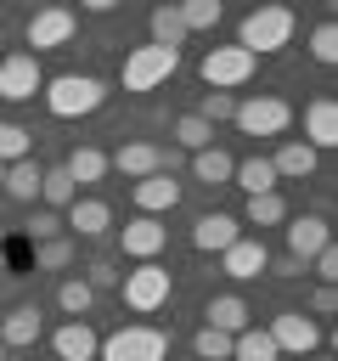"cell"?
Wrapping results in <instances>:
<instances>
[{"mask_svg":"<svg viewBox=\"0 0 338 361\" xmlns=\"http://www.w3.org/2000/svg\"><path fill=\"white\" fill-rule=\"evenodd\" d=\"M0 180H6V164H0Z\"/></svg>","mask_w":338,"mask_h":361,"instance_id":"cell-46","label":"cell"},{"mask_svg":"<svg viewBox=\"0 0 338 361\" xmlns=\"http://www.w3.org/2000/svg\"><path fill=\"white\" fill-rule=\"evenodd\" d=\"M242 135H282L287 124H293V107L282 102V96H248V102H237V118H231Z\"/></svg>","mask_w":338,"mask_h":361,"instance_id":"cell-7","label":"cell"},{"mask_svg":"<svg viewBox=\"0 0 338 361\" xmlns=\"http://www.w3.org/2000/svg\"><path fill=\"white\" fill-rule=\"evenodd\" d=\"M310 56H315V62H338V28H332V23H315V34H310Z\"/></svg>","mask_w":338,"mask_h":361,"instance_id":"cell-38","label":"cell"},{"mask_svg":"<svg viewBox=\"0 0 338 361\" xmlns=\"http://www.w3.org/2000/svg\"><path fill=\"white\" fill-rule=\"evenodd\" d=\"M28 152H34V130L0 118V164H17V158H28Z\"/></svg>","mask_w":338,"mask_h":361,"instance_id":"cell-33","label":"cell"},{"mask_svg":"<svg viewBox=\"0 0 338 361\" xmlns=\"http://www.w3.org/2000/svg\"><path fill=\"white\" fill-rule=\"evenodd\" d=\"M203 316H208L203 327H214V333H231V338H237L242 327H254V322H248V305H242L237 293H220V299H208V305H203Z\"/></svg>","mask_w":338,"mask_h":361,"instance_id":"cell-19","label":"cell"},{"mask_svg":"<svg viewBox=\"0 0 338 361\" xmlns=\"http://www.w3.org/2000/svg\"><path fill=\"white\" fill-rule=\"evenodd\" d=\"M231 361H276L270 333H265V327H242V333L231 338Z\"/></svg>","mask_w":338,"mask_h":361,"instance_id":"cell-30","label":"cell"},{"mask_svg":"<svg viewBox=\"0 0 338 361\" xmlns=\"http://www.w3.org/2000/svg\"><path fill=\"white\" fill-rule=\"evenodd\" d=\"M254 79V56L242 51V45H214L208 56H203V85L208 90H237V85H248Z\"/></svg>","mask_w":338,"mask_h":361,"instance_id":"cell-6","label":"cell"},{"mask_svg":"<svg viewBox=\"0 0 338 361\" xmlns=\"http://www.w3.org/2000/svg\"><path fill=\"white\" fill-rule=\"evenodd\" d=\"M0 361H6V344H0Z\"/></svg>","mask_w":338,"mask_h":361,"instance_id":"cell-44","label":"cell"},{"mask_svg":"<svg viewBox=\"0 0 338 361\" xmlns=\"http://www.w3.org/2000/svg\"><path fill=\"white\" fill-rule=\"evenodd\" d=\"M101 102H107V85H101L96 73H62V79L45 85V107H51L56 118H84V113H96Z\"/></svg>","mask_w":338,"mask_h":361,"instance_id":"cell-2","label":"cell"},{"mask_svg":"<svg viewBox=\"0 0 338 361\" xmlns=\"http://www.w3.org/2000/svg\"><path fill=\"white\" fill-rule=\"evenodd\" d=\"M265 265H270V248H265L259 237H237V243L220 254V271H225V276H237V282H254Z\"/></svg>","mask_w":338,"mask_h":361,"instance_id":"cell-12","label":"cell"},{"mask_svg":"<svg viewBox=\"0 0 338 361\" xmlns=\"http://www.w3.org/2000/svg\"><path fill=\"white\" fill-rule=\"evenodd\" d=\"M304 147H338V102L332 96H315L304 107Z\"/></svg>","mask_w":338,"mask_h":361,"instance_id":"cell-15","label":"cell"},{"mask_svg":"<svg viewBox=\"0 0 338 361\" xmlns=\"http://www.w3.org/2000/svg\"><path fill=\"white\" fill-rule=\"evenodd\" d=\"M68 226H73V237H101V231L113 226V209H107L101 197H73Z\"/></svg>","mask_w":338,"mask_h":361,"instance_id":"cell-21","label":"cell"},{"mask_svg":"<svg viewBox=\"0 0 338 361\" xmlns=\"http://www.w3.org/2000/svg\"><path fill=\"white\" fill-rule=\"evenodd\" d=\"M124 305H130L135 316H152V310H163V305H169V271H163L158 259H146V265L124 271Z\"/></svg>","mask_w":338,"mask_h":361,"instance_id":"cell-5","label":"cell"},{"mask_svg":"<svg viewBox=\"0 0 338 361\" xmlns=\"http://www.w3.org/2000/svg\"><path fill=\"white\" fill-rule=\"evenodd\" d=\"M265 271H276V276H304L310 265H304V259H293V254H282V259H270Z\"/></svg>","mask_w":338,"mask_h":361,"instance_id":"cell-43","label":"cell"},{"mask_svg":"<svg viewBox=\"0 0 338 361\" xmlns=\"http://www.w3.org/2000/svg\"><path fill=\"white\" fill-rule=\"evenodd\" d=\"M192 350H197V361H231V333H214V327H197V338H192Z\"/></svg>","mask_w":338,"mask_h":361,"instance_id":"cell-35","label":"cell"},{"mask_svg":"<svg viewBox=\"0 0 338 361\" xmlns=\"http://www.w3.org/2000/svg\"><path fill=\"white\" fill-rule=\"evenodd\" d=\"M96 355L101 361H169V333L163 327H146V322H130V327L107 333Z\"/></svg>","mask_w":338,"mask_h":361,"instance_id":"cell-3","label":"cell"},{"mask_svg":"<svg viewBox=\"0 0 338 361\" xmlns=\"http://www.w3.org/2000/svg\"><path fill=\"white\" fill-rule=\"evenodd\" d=\"M231 180H237L248 197H259V192H276V169H270V158H242V164L231 169Z\"/></svg>","mask_w":338,"mask_h":361,"instance_id":"cell-28","label":"cell"},{"mask_svg":"<svg viewBox=\"0 0 338 361\" xmlns=\"http://www.w3.org/2000/svg\"><path fill=\"white\" fill-rule=\"evenodd\" d=\"M107 169H118L124 180H146V175H158V147H152V141H124V147L107 158Z\"/></svg>","mask_w":338,"mask_h":361,"instance_id":"cell-18","label":"cell"},{"mask_svg":"<svg viewBox=\"0 0 338 361\" xmlns=\"http://www.w3.org/2000/svg\"><path fill=\"white\" fill-rule=\"evenodd\" d=\"M231 169H237V158H231L225 147H203V152H192V175H197L203 186H225Z\"/></svg>","mask_w":338,"mask_h":361,"instance_id":"cell-25","label":"cell"},{"mask_svg":"<svg viewBox=\"0 0 338 361\" xmlns=\"http://www.w3.org/2000/svg\"><path fill=\"white\" fill-rule=\"evenodd\" d=\"M62 265H73V243L68 237H51V243L34 248V271H62Z\"/></svg>","mask_w":338,"mask_h":361,"instance_id":"cell-34","label":"cell"},{"mask_svg":"<svg viewBox=\"0 0 338 361\" xmlns=\"http://www.w3.org/2000/svg\"><path fill=\"white\" fill-rule=\"evenodd\" d=\"M175 147H180V152H203V147H214V124H203L197 113L175 118Z\"/></svg>","mask_w":338,"mask_h":361,"instance_id":"cell-31","label":"cell"},{"mask_svg":"<svg viewBox=\"0 0 338 361\" xmlns=\"http://www.w3.org/2000/svg\"><path fill=\"white\" fill-rule=\"evenodd\" d=\"M62 169L73 175V186H96V180L107 175V152H101V147H73Z\"/></svg>","mask_w":338,"mask_h":361,"instance_id":"cell-27","label":"cell"},{"mask_svg":"<svg viewBox=\"0 0 338 361\" xmlns=\"http://www.w3.org/2000/svg\"><path fill=\"white\" fill-rule=\"evenodd\" d=\"M39 175H45V169H39L34 158H17V164H6L0 192H6V197H17V203H34V197H39Z\"/></svg>","mask_w":338,"mask_h":361,"instance_id":"cell-22","label":"cell"},{"mask_svg":"<svg viewBox=\"0 0 338 361\" xmlns=\"http://www.w3.org/2000/svg\"><path fill=\"white\" fill-rule=\"evenodd\" d=\"M180 23H186V34L192 28H214L220 23V0H186L180 6Z\"/></svg>","mask_w":338,"mask_h":361,"instance_id":"cell-36","label":"cell"},{"mask_svg":"<svg viewBox=\"0 0 338 361\" xmlns=\"http://www.w3.org/2000/svg\"><path fill=\"white\" fill-rule=\"evenodd\" d=\"M197 118H203V124H225V118H237V96L208 90V96H203V107H197Z\"/></svg>","mask_w":338,"mask_h":361,"instance_id":"cell-37","label":"cell"},{"mask_svg":"<svg viewBox=\"0 0 338 361\" xmlns=\"http://www.w3.org/2000/svg\"><path fill=\"white\" fill-rule=\"evenodd\" d=\"M175 68H180V51H163V45H135V51L124 56V90H158Z\"/></svg>","mask_w":338,"mask_h":361,"instance_id":"cell-4","label":"cell"},{"mask_svg":"<svg viewBox=\"0 0 338 361\" xmlns=\"http://www.w3.org/2000/svg\"><path fill=\"white\" fill-rule=\"evenodd\" d=\"M237 237H242V220H237V214H203V220L192 226V248H197V254H225Z\"/></svg>","mask_w":338,"mask_h":361,"instance_id":"cell-13","label":"cell"},{"mask_svg":"<svg viewBox=\"0 0 338 361\" xmlns=\"http://www.w3.org/2000/svg\"><path fill=\"white\" fill-rule=\"evenodd\" d=\"M146 28H152V39H146V45H163V51H180V45H186V23H180V6H158V11L146 17Z\"/></svg>","mask_w":338,"mask_h":361,"instance_id":"cell-24","label":"cell"},{"mask_svg":"<svg viewBox=\"0 0 338 361\" xmlns=\"http://www.w3.org/2000/svg\"><path fill=\"white\" fill-rule=\"evenodd\" d=\"M270 169H276V180H304V175H315V147H304V141H282L276 158H270Z\"/></svg>","mask_w":338,"mask_h":361,"instance_id":"cell-20","label":"cell"},{"mask_svg":"<svg viewBox=\"0 0 338 361\" xmlns=\"http://www.w3.org/2000/svg\"><path fill=\"white\" fill-rule=\"evenodd\" d=\"M175 203H180V180H175V175H146V180H135V209H141V214L158 220V214H169Z\"/></svg>","mask_w":338,"mask_h":361,"instance_id":"cell-16","label":"cell"},{"mask_svg":"<svg viewBox=\"0 0 338 361\" xmlns=\"http://www.w3.org/2000/svg\"><path fill=\"white\" fill-rule=\"evenodd\" d=\"M51 350H56V361H96L101 338H96L90 322H62V327L51 333Z\"/></svg>","mask_w":338,"mask_h":361,"instance_id":"cell-14","label":"cell"},{"mask_svg":"<svg viewBox=\"0 0 338 361\" xmlns=\"http://www.w3.org/2000/svg\"><path fill=\"white\" fill-rule=\"evenodd\" d=\"M0 243H6V226H0Z\"/></svg>","mask_w":338,"mask_h":361,"instance_id":"cell-45","label":"cell"},{"mask_svg":"<svg viewBox=\"0 0 338 361\" xmlns=\"http://www.w3.org/2000/svg\"><path fill=\"white\" fill-rule=\"evenodd\" d=\"M39 197H45V209L56 214V209H73V197H79V186H73V175L56 164V169H45L39 175Z\"/></svg>","mask_w":338,"mask_h":361,"instance_id":"cell-29","label":"cell"},{"mask_svg":"<svg viewBox=\"0 0 338 361\" xmlns=\"http://www.w3.org/2000/svg\"><path fill=\"white\" fill-rule=\"evenodd\" d=\"M73 28H79V17H73V11H62V6L34 11V17H28V28H23V34H28V45H34L28 56H39V51H62V45L73 39Z\"/></svg>","mask_w":338,"mask_h":361,"instance_id":"cell-9","label":"cell"},{"mask_svg":"<svg viewBox=\"0 0 338 361\" xmlns=\"http://www.w3.org/2000/svg\"><path fill=\"white\" fill-rule=\"evenodd\" d=\"M321 361H327V355H321Z\"/></svg>","mask_w":338,"mask_h":361,"instance_id":"cell-47","label":"cell"},{"mask_svg":"<svg viewBox=\"0 0 338 361\" xmlns=\"http://www.w3.org/2000/svg\"><path fill=\"white\" fill-rule=\"evenodd\" d=\"M84 282H90V288H113V282H118V265H113V259H96V265L84 271Z\"/></svg>","mask_w":338,"mask_h":361,"instance_id":"cell-40","label":"cell"},{"mask_svg":"<svg viewBox=\"0 0 338 361\" xmlns=\"http://www.w3.org/2000/svg\"><path fill=\"white\" fill-rule=\"evenodd\" d=\"M327 243H332V237H327V220H321V214H299V220L287 226V254L304 259V265H310Z\"/></svg>","mask_w":338,"mask_h":361,"instance_id":"cell-17","label":"cell"},{"mask_svg":"<svg viewBox=\"0 0 338 361\" xmlns=\"http://www.w3.org/2000/svg\"><path fill=\"white\" fill-rule=\"evenodd\" d=\"M34 338H39V310H34V305H17V310L0 322V344H6V350H28Z\"/></svg>","mask_w":338,"mask_h":361,"instance_id":"cell-23","label":"cell"},{"mask_svg":"<svg viewBox=\"0 0 338 361\" xmlns=\"http://www.w3.org/2000/svg\"><path fill=\"white\" fill-rule=\"evenodd\" d=\"M293 39V11L287 6H259V11H248L242 23H237V45L259 62V56H270V51H282Z\"/></svg>","mask_w":338,"mask_h":361,"instance_id":"cell-1","label":"cell"},{"mask_svg":"<svg viewBox=\"0 0 338 361\" xmlns=\"http://www.w3.org/2000/svg\"><path fill=\"white\" fill-rule=\"evenodd\" d=\"M242 220H248V226H282V220H287V203H282V192H259V197H248Z\"/></svg>","mask_w":338,"mask_h":361,"instance_id":"cell-32","label":"cell"},{"mask_svg":"<svg viewBox=\"0 0 338 361\" xmlns=\"http://www.w3.org/2000/svg\"><path fill=\"white\" fill-rule=\"evenodd\" d=\"M34 90H45L39 56H28V51H17V56H0V96H6V102H28Z\"/></svg>","mask_w":338,"mask_h":361,"instance_id":"cell-10","label":"cell"},{"mask_svg":"<svg viewBox=\"0 0 338 361\" xmlns=\"http://www.w3.org/2000/svg\"><path fill=\"white\" fill-rule=\"evenodd\" d=\"M310 310H315V316H332V310H338V293H332V282H321V288L310 293Z\"/></svg>","mask_w":338,"mask_h":361,"instance_id":"cell-42","label":"cell"},{"mask_svg":"<svg viewBox=\"0 0 338 361\" xmlns=\"http://www.w3.org/2000/svg\"><path fill=\"white\" fill-rule=\"evenodd\" d=\"M310 265H315V276H321V282H332V276H338V248L327 243V248H321V254H315Z\"/></svg>","mask_w":338,"mask_h":361,"instance_id":"cell-41","label":"cell"},{"mask_svg":"<svg viewBox=\"0 0 338 361\" xmlns=\"http://www.w3.org/2000/svg\"><path fill=\"white\" fill-rule=\"evenodd\" d=\"M265 333H270L276 355H310V350H321V327H315L304 310H276Z\"/></svg>","mask_w":338,"mask_h":361,"instance_id":"cell-8","label":"cell"},{"mask_svg":"<svg viewBox=\"0 0 338 361\" xmlns=\"http://www.w3.org/2000/svg\"><path fill=\"white\" fill-rule=\"evenodd\" d=\"M163 243H169V226H158L152 214H135L130 226H118V248H124L130 259H141V265H146V259H158V254H163Z\"/></svg>","mask_w":338,"mask_h":361,"instance_id":"cell-11","label":"cell"},{"mask_svg":"<svg viewBox=\"0 0 338 361\" xmlns=\"http://www.w3.org/2000/svg\"><path fill=\"white\" fill-rule=\"evenodd\" d=\"M56 231H62V220H56V214H51V209H39V214H34V220H28V237H34V243H51V237H56Z\"/></svg>","mask_w":338,"mask_h":361,"instance_id":"cell-39","label":"cell"},{"mask_svg":"<svg viewBox=\"0 0 338 361\" xmlns=\"http://www.w3.org/2000/svg\"><path fill=\"white\" fill-rule=\"evenodd\" d=\"M56 305H62L68 322H84L90 305H96V288H90L84 276H62V282H56Z\"/></svg>","mask_w":338,"mask_h":361,"instance_id":"cell-26","label":"cell"}]
</instances>
